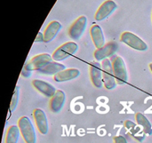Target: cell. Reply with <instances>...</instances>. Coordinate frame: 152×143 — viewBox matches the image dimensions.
<instances>
[{"instance_id": "4", "label": "cell", "mask_w": 152, "mask_h": 143, "mask_svg": "<svg viewBox=\"0 0 152 143\" xmlns=\"http://www.w3.org/2000/svg\"><path fill=\"white\" fill-rule=\"evenodd\" d=\"M78 50V45L74 42H67L56 49L52 55L53 60L59 62L74 55Z\"/></svg>"}, {"instance_id": "18", "label": "cell", "mask_w": 152, "mask_h": 143, "mask_svg": "<svg viewBox=\"0 0 152 143\" xmlns=\"http://www.w3.org/2000/svg\"><path fill=\"white\" fill-rule=\"evenodd\" d=\"M135 119H136L137 124L142 128L144 134L148 136L151 135L152 133V125L148 119L141 113H136Z\"/></svg>"}, {"instance_id": "20", "label": "cell", "mask_w": 152, "mask_h": 143, "mask_svg": "<svg viewBox=\"0 0 152 143\" xmlns=\"http://www.w3.org/2000/svg\"><path fill=\"white\" fill-rule=\"evenodd\" d=\"M19 127L11 125L8 128L5 136V143H18L20 134Z\"/></svg>"}, {"instance_id": "7", "label": "cell", "mask_w": 152, "mask_h": 143, "mask_svg": "<svg viewBox=\"0 0 152 143\" xmlns=\"http://www.w3.org/2000/svg\"><path fill=\"white\" fill-rule=\"evenodd\" d=\"M87 25V18L86 16H80L70 26L68 35L73 40H79L84 33Z\"/></svg>"}, {"instance_id": "21", "label": "cell", "mask_w": 152, "mask_h": 143, "mask_svg": "<svg viewBox=\"0 0 152 143\" xmlns=\"http://www.w3.org/2000/svg\"><path fill=\"white\" fill-rule=\"evenodd\" d=\"M19 86H16V88H15L14 92H13V96H12L11 102H10V112L14 111L15 109H16V107H17L18 102H19Z\"/></svg>"}, {"instance_id": "25", "label": "cell", "mask_w": 152, "mask_h": 143, "mask_svg": "<svg viewBox=\"0 0 152 143\" xmlns=\"http://www.w3.org/2000/svg\"><path fill=\"white\" fill-rule=\"evenodd\" d=\"M149 69H150V70H151V72H152V63H151L149 64Z\"/></svg>"}, {"instance_id": "10", "label": "cell", "mask_w": 152, "mask_h": 143, "mask_svg": "<svg viewBox=\"0 0 152 143\" xmlns=\"http://www.w3.org/2000/svg\"><path fill=\"white\" fill-rule=\"evenodd\" d=\"M89 73L91 80L94 86L98 89H101L103 86L101 64L99 62H92L89 68Z\"/></svg>"}, {"instance_id": "9", "label": "cell", "mask_w": 152, "mask_h": 143, "mask_svg": "<svg viewBox=\"0 0 152 143\" xmlns=\"http://www.w3.org/2000/svg\"><path fill=\"white\" fill-rule=\"evenodd\" d=\"M117 5L115 1L112 0H107L105 1L96 10L95 13V20L102 21L106 19L108 16L111 14L114 10L117 9Z\"/></svg>"}, {"instance_id": "11", "label": "cell", "mask_w": 152, "mask_h": 143, "mask_svg": "<svg viewBox=\"0 0 152 143\" xmlns=\"http://www.w3.org/2000/svg\"><path fill=\"white\" fill-rule=\"evenodd\" d=\"M36 125L40 133L45 135L48 131V122L45 113L41 109H35L33 113Z\"/></svg>"}, {"instance_id": "8", "label": "cell", "mask_w": 152, "mask_h": 143, "mask_svg": "<svg viewBox=\"0 0 152 143\" xmlns=\"http://www.w3.org/2000/svg\"><path fill=\"white\" fill-rule=\"evenodd\" d=\"M118 43L115 41H110L100 49H96L94 53V58L97 61L103 60L113 56L118 49Z\"/></svg>"}, {"instance_id": "1", "label": "cell", "mask_w": 152, "mask_h": 143, "mask_svg": "<svg viewBox=\"0 0 152 143\" xmlns=\"http://www.w3.org/2000/svg\"><path fill=\"white\" fill-rule=\"evenodd\" d=\"M18 127L25 143H36L37 136L32 122L27 116H22L18 121Z\"/></svg>"}, {"instance_id": "2", "label": "cell", "mask_w": 152, "mask_h": 143, "mask_svg": "<svg viewBox=\"0 0 152 143\" xmlns=\"http://www.w3.org/2000/svg\"><path fill=\"white\" fill-rule=\"evenodd\" d=\"M53 62V58L49 54L42 53L36 55L31 58L25 65L23 68L29 72L40 71L41 69L47 66L48 64Z\"/></svg>"}, {"instance_id": "22", "label": "cell", "mask_w": 152, "mask_h": 143, "mask_svg": "<svg viewBox=\"0 0 152 143\" xmlns=\"http://www.w3.org/2000/svg\"><path fill=\"white\" fill-rule=\"evenodd\" d=\"M114 143H128L127 140L123 136H116L114 138Z\"/></svg>"}, {"instance_id": "26", "label": "cell", "mask_w": 152, "mask_h": 143, "mask_svg": "<svg viewBox=\"0 0 152 143\" xmlns=\"http://www.w3.org/2000/svg\"><path fill=\"white\" fill-rule=\"evenodd\" d=\"M151 19H152V16H151Z\"/></svg>"}, {"instance_id": "15", "label": "cell", "mask_w": 152, "mask_h": 143, "mask_svg": "<svg viewBox=\"0 0 152 143\" xmlns=\"http://www.w3.org/2000/svg\"><path fill=\"white\" fill-rule=\"evenodd\" d=\"M62 28V25L58 21H52L48 25L45 29L44 33V43H50L56 37L58 33Z\"/></svg>"}, {"instance_id": "17", "label": "cell", "mask_w": 152, "mask_h": 143, "mask_svg": "<svg viewBox=\"0 0 152 143\" xmlns=\"http://www.w3.org/2000/svg\"><path fill=\"white\" fill-rule=\"evenodd\" d=\"M124 125L126 129L129 131L131 135L134 138L136 139L137 141L142 142L144 139V136L141 135V131L142 132H143V131H142V129L139 125H137L136 124L134 123L133 122L130 120H126L125 122Z\"/></svg>"}, {"instance_id": "23", "label": "cell", "mask_w": 152, "mask_h": 143, "mask_svg": "<svg viewBox=\"0 0 152 143\" xmlns=\"http://www.w3.org/2000/svg\"><path fill=\"white\" fill-rule=\"evenodd\" d=\"M44 42V34L42 32H39L35 39V43H42Z\"/></svg>"}, {"instance_id": "5", "label": "cell", "mask_w": 152, "mask_h": 143, "mask_svg": "<svg viewBox=\"0 0 152 143\" xmlns=\"http://www.w3.org/2000/svg\"><path fill=\"white\" fill-rule=\"evenodd\" d=\"M112 66L117 83L124 84L128 80V73L126 63L120 56L114 57L112 60Z\"/></svg>"}, {"instance_id": "24", "label": "cell", "mask_w": 152, "mask_h": 143, "mask_svg": "<svg viewBox=\"0 0 152 143\" xmlns=\"http://www.w3.org/2000/svg\"><path fill=\"white\" fill-rule=\"evenodd\" d=\"M21 74H22V75L24 76L25 77H28L30 75H31V72L28 71V70L25 69V68H23L22 69V73H21Z\"/></svg>"}, {"instance_id": "12", "label": "cell", "mask_w": 152, "mask_h": 143, "mask_svg": "<svg viewBox=\"0 0 152 143\" xmlns=\"http://www.w3.org/2000/svg\"><path fill=\"white\" fill-rule=\"evenodd\" d=\"M32 85L38 92L48 98H52L56 92V88L53 85L45 80L35 79L32 80Z\"/></svg>"}, {"instance_id": "13", "label": "cell", "mask_w": 152, "mask_h": 143, "mask_svg": "<svg viewBox=\"0 0 152 143\" xmlns=\"http://www.w3.org/2000/svg\"><path fill=\"white\" fill-rule=\"evenodd\" d=\"M65 101V94L61 89L56 90L52 98H50L49 101V107L52 113H58L61 111L63 107Z\"/></svg>"}, {"instance_id": "14", "label": "cell", "mask_w": 152, "mask_h": 143, "mask_svg": "<svg viewBox=\"0 0 152 143\" xmlns=\"http://www.w3.org/2000/svg\"><path fill=\"white\" fill-rule=\"evenodd\" d=\"M90 34L92 41L96 49H100L105 45V37L101 27L98 25H93L90 28Z\"/></svg>"}, {"instance_id": "16", "label": "cell", "mask_w": 152, "mask_h": 143, "mask_svg": "<svg viewBox=\"0 0 152 143\" xmlns=\"http://www.w3.org/2000/svg\"><path fill=\"white\" fill-rule=\"evenodd\" d=\"M80 70L77 69H65L53 76V80L56 82H65L75 79L80 75Z\"/></svg>"}, {"instance_id": "3", "label": "cell", "mask_w": 152, "mask_h": 143, "mask_svg": "<svg viewBox=\"0 0 152 143\" xmlns=\"http://www.w3.org/2000/svg\"><path fill=\"white\" fill-rule=\"evenodd\" d=\"M102 72V81L105 89H113L117 85V80L113 71L112 62L108 58L103 60L101 63Z\"/></svg>"}, {"instance_id": "19", "label": "cell", "mask_w": 152, "mask_h": 143, "mask_svg": "<svg viewBox=\"0 0 152 143\" xmlns=\"http://www.w3.org/2000/svg\"><path fill=\"white\" fill-rule=\"evenodd\" d=\"M64 69H65V66H64L63 64L60 63L59 62L53 61L50 64H48L47 66H45L44 69H41L39 72L42 73V74L54 76L55 74L60 72H62Z\"/></svg>"}, {"instance_id": "6", "label": "cell", "mask_w": 152, "mask_h": 143, "mask_svg": "<svg viewBox=\"0 0 152 143\" xmlns=\"http://www.w3.org/2000/svg\"><path fill=\"white\" fill-rule=\"evenodd\" d=\"M120 41L135 50L145 51L148 49V45L142 39L129 31H125L121 34Z\"/></svg>"}]
</instances>
